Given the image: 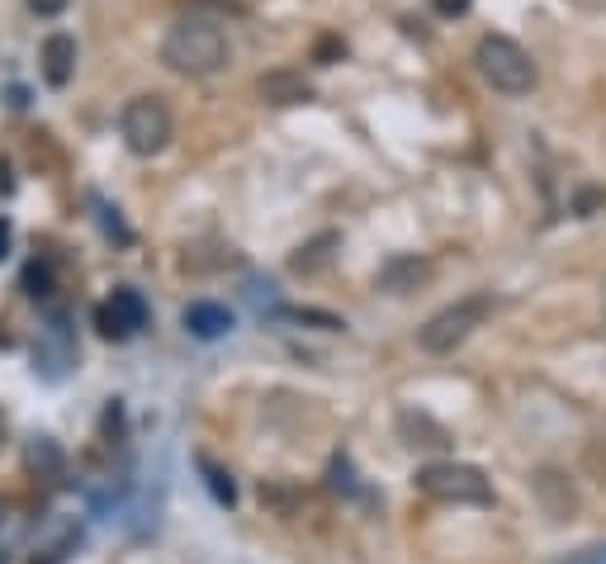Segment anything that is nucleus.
<instances>
[{"label":"nucleus","instance_id":"nucleus-1","mask_svg":"<svg viewBox=\"0 0 606 564\" xmlns=\"http://www.w3.org/2000/svg\"><path fill=\"white\" fill-rule=\"evenodd\" d=\"M162 62L175 72V76H190V82H199V76H214L228 67V39H223V29L214 20H199V14H185V20H175L162 39Z\"/></svg>","mask_w":606,"mask_h":564},{"label":"nucleus","instance_id":"nucleus-2","mask_svg":"<svg viewBox=\"0 0 606 564\" xmlns=\"http://www.w3.org/2000/svg\"><path fill=\"white\" fill-rule=\"evenodd\" d=\"M474 62H478V76H484L493 90H502V96H526V90L535 86V76H540L531 53H526L517 39H507V34H484V39H478Z\"/></svg>","mask_w":606,"mask_h":564},{"label":"nucleus","instance_id":"nucleus-3","mask_svg":"<svg viewBox=\"0 0 606 564\" xmlns=\"http://www.w3.org/2000/svg\"><path fill=\"white\" fill-rule=\"evenodd\" d=\"M418 494L436 498V503H469V508L493 503V484H488L484 469L455 465V460H436V465L418 469Z\"/></svg>","mask_w":606,"mask_h":564},{"label":"nucleus","instance_id":"nucleus-4","mask_svg":"<svg viewBox=\"0 0 606 564\" xmlns=\"http://www.w3.org/2000/svg\"><path fill=\"white\" fill-rule=\"evenodd\" d=\"M488 313H493V294H465V300H455L451 308H441L436 318H426V327L418 333L422 341V351H432V356H451L459 341H465L474 327H484L488 323Z\"/></svg>","mask_w":606,"mask_h":564},{"label":"nucleus","instance_id":"nucleus-5","mask_svg":"<svg viewBox=\"0 0 606 564\" xmlns=\"http://www.w3.org/2000/svg\"><path fill=\"white\" fill-rule=\"evenodd\" d=\"M119 129H123V143H129L133 156H156V152H166L175 123H171V109L162 96H133L123 105Z\"/></svg>","mask_w":606,"mask_h":564},{"label":"nucleus","instance_id":"nucleus-6","mask_svg":"<svg viewBox=\"0 0 606 564\" xmlns=\"http://www.w3.org/2000/svg\"><path fill=\"white\" fill-rule=\"evenodd\" d=\"M95 327L115 341L142 333V327H148V300H142L138 290H115L100 308H95Z\"/></svg>","mask_w":606,"mask_h":564},{"label":"nucleus","instance_id":"nucleus-7","mask_svg":"<svg viewBox=\"0 0 606 564\" xmlns=\"http://www.w3.org/2000/svg\"><path fill=\"white\" fill-rule=\"evenodd\" d=\"M257 90H261V100L266 105H309L313 100V82L303 72H294V67H275V72H266L261 82H257Z\"/></svg>","mask_w":606,"mask_h":564},{"label":"nucleus","instance_id":"nucleus-8","mask_svg":"<svg viewBox=\"0 0 606 564\" xmlns=\"http://www.w3.org/2000/svg\"><path fill=\"white\" fill-rule=\"evenodd\" d=\"M39 62H43V82L53 90H62L76 76V39L72 34H47Z\"/></svg>","mask_w":606,"mask_h":564},{"label":"nucleus","instance_id":"nucleus-9","mask_svg":"<svg viewBox=\"0 0 606 564\" xmlns=\"http://www.w3.org/2000/svg\"><path fill=\"white\" fill-rule=\"evenodd\" d=\"M426 275H432V265H426L422 257H393V261H385V271L375 275V290H385V294H412L418 285H426Z\"/></svg>","mask_w":606,"mask_h":564},{"label":"nucleus","instance_id":"nucleus-10","mask_svg":"<svg viewBox=\"0 0 606 564\" xmlns=\"http://www.w3.org/2000/svg\"><path fill=\"white\" fill-rule=\"evenodd\" d=\"M398 436H403L408 446H422V451H445V446H451V432H445L436 417L418 413V409L398 413Z\"/></svg>","mask_w":606,"mask_h":564},{"label":"nucleus","instance_id":"nucleus-11","mask_svg":"<svg viewBox=\"0 0 606 564\" xmlns=\"http://www.w3.org/2000/svg\"><path fill=\"white\" fill-rule=\"evenodd\" d=\"M337 252H342V232H332V228H327V232L309 238V242H303L299 252L290 257V271H294V275H317V271H327Z\"/></svg>","mask_w":606,"mask_h":564},{"label":"nucleus","instance_id":"nucleus-12","mask_svg":"<svg viewBox=\"0 0 606 564\" xmlns=\"http://www.w3.org/2000/svg\"><path fill=\"white\" fill-rule=\"evenodd\" d=\"M185 333H190V337H199V341L228 337V333H232V313L223 308V304L199 300V304H190V308H185Z\"/></svg>","mask_w":606,"mask_h":564},{"label":"nucleus","instance_id":"nucleus-13","mask_svg":"<svg viewBox=\"0 0 606 564\" xmlns=\"http://www.w3.org/2000/svg\"><path fill=\"white\" fill-rule=\"evenodd\" d=\"M34 360L43 366V375H53V380H57V375H62V370H67L72 360H76V347L67 341V323H62V318H53V327H47V333H43V341H39Z\"/></svg>","mask_w":606,"mask_h":564},{"label":"nucleus","instance_id":"nucleus-14","mask_svg":"<svg viewBox=\"0 0 606 564\" xmlns=\"http://www.w3.org/2000/svg\"><path fill=\"white\" fill-rule=\"evenodd\" d=\"M535 494H540V503H545V512L554 517V522H564V517L578 512V498H573L569 479L554 475V469H540L535 475Z\"/></svg>","mask_w":606,"mask_h":564},{"label":"nucleus","instance_id":"nucleus-15","mask_svg":"<svg viewBox=\"0 0 606 564\" xmlns=\"http://www.w3.org/2000/svg\"><path fill=\"white\" fill-rule=\"evenodd\" d=\"M275 323H299V327H317V333H342L337 313H317V308H275Z\"/></svg>","mask_w":606,"mask_h":564},{"label":"nucleus","instance_id":"nucleus-16","mask_svg":"<svg viewBox=\"0 0 606 564\" xmlns=\"http://www.w3.org/2000/svg\"><path fill=\"white\" fill-rule=\"evenodd\" d=\"M199 475H204V484H209V494L218 498L223 508H232L237 503V484H232V475L223 465H214L209 456H199Z\"/></svg>","mask_w":606,"mask_h":564},{"label":"nucleus","instance_id":"nucleus-17","mask_svg":"<svg viewBox=\"0 0 606 564\" xmlns=\"http://www.w3.org/2000/svg\"><path fill=\"white\" fill-rule=\"evenodd\" d=\"M29 469H39V475H62V451L47 442V436H34V442H29Z\"/></svg>","mask_w":606,"mask_h":564},{"label":"nucleus","instance_id":"nucleus-18","mask_svg":"<svg viewBox=\"0 0 606 564\" xmlns=\"http://www.w3.org/2000/svg\"><path fill=\"white\" fill-rule=\"evenodd\" d=\"M332 489H337V494H360V489H356V475H350V460H346V456H332Z\"/></svg>","mask_w":606,"mask_h":564},{"label":"nucleus","instance_id":"nucleus-19","mask_svg":"<svg viewBox=\"0 0 606 564\" xmlns=\"http://www.w3.org/2000/svg\"><path fill=\"white\" fill-rule=\"evenodd\" d=\"M426 6H432L441 20H459V14H469L474 0H426Z\"/></svg>","mask_w":606,"mask_h":564},{"label":"nucleus","instance_id":"nucleus-20","mask_svg":"<svg viewBox=\"0 0 606 564\" xmlns=\"http://www.w3.org/2000/svg\"><path fill=\"white\" fill-rule=\"evenodd\" d=\"M24 285H29V294H34V300H39V294H47V265H29V271H24Z\"/></svg>","mask_w":606,"mask_h":564},{"label":"nucleus","instance_id":"nucleus-21","mask_svg":"<svg viewBox=\"0 0 606 564\" xmlns=\"http://www.w3.org/2000/svg\"><path fill=\"white\" fill-rule=\"evenodd\" d=\"M564 564H606V545H583V551H573Z\"/></svg>","mask_w":606,"mask_h":564},{"label":"nucleus","instance_id":"nucleus-22","mask_svg":"<svg viewBox=\"0 0 606 564\" xmlns=\"http://www.w3.org/2000/svg\"><path fill=\"white\" fill-rule=\"evenodd\" d=\"M29 10H34V14H43V20H53V14H62V10H67V0H29Z\"/></svg>","mask_w":606,"mask_h":564},{"label":"nucleus","instance_id":"nucleus-23","mask_svg":"<svg viewBox=\"0 0 606 564\" xmlns=\"http://www.w3.org/2000/svg\"><path fill=\"white\" fill-rule=\"evenodd\" d=\"M337 53H342V43H337V39H323V43H317V62H323V67H327V62L337 57Z\"/></svg>","mask_w":606,"mask_h":564},{"label":"nucleus","instance_id":"nucleus-24","mask_svg":"<svg viewBox=\"0 0 606 564\" xmlns=\"http://www.w3.org/2000/svg\"><path fill=\"white\" fill-rule=\"evenodd\" d=\"M10 252V218H0V261Z\"/></svg>","mask_w":606,"mask_h":564},{"label":"nucleus","instance_id":"nucleus-25","mask_svg":"<svg viewBox=\"0 0 606 564\" xmlns=\"http://www.w3.org/2000/svg\"><path fill=\"white\" fill-rule=\"evenodd\" d=\"M0 564H6V555H0Z\"/></svg>","mask_w":606,"mask_h":564},{"label":"nucleus","instance_id":"nucleus-26","mask_svg":"<svg viewBox=\"0 0 606 564\" xmlns=\"http://www.w3.org/2000/svg\"><path fill=\"white\" fill-rule=\"evenodd\" d=\"M602 304H606V294H602Z\"/></svg>","mask_w":606,"mask_h":564}]
</instances>
